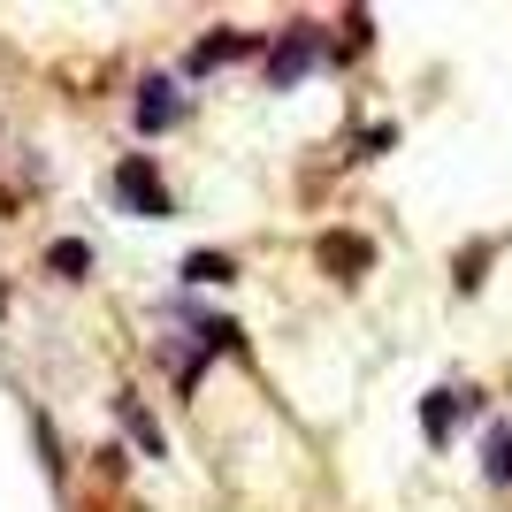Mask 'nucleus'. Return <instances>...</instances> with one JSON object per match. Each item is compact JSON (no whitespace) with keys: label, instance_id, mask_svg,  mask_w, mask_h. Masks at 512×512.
I'll use <instances>...</instances> for the list:
<instances>
[{"label":"nucleus","instance_id":"obj_3","mask_svg":"<svg viewBox=\"0 0 512 512\" xmlns=\"http://www.w3.org/2000/svg\"><path fill=\"white\" fill-rule=\"evenodd\" d=\"M490 474H497V482H512V436H497V451H490Z\"/></svg>","mask_w":512,"mask_h":512},{"label":"nucleus","instance_id":"obj_2","mask_svg":"<svg viewBox=\"0 0 512 512\" xmlns=\"http://www.w3.org/2000/svg\"><path fill=\"white\" fill-rule=\"evenodd\" d=\"M146 184H153L146 169H123V176H115V199H123V207H138V214H161L169 199H161V192H146Z\"/></svg>","mask_w":512,"mask_h":512},{"label":"nucleus","instance_id":"obj_1","mask_svg":"<svg viewBox=\"0 0 512 512\" xmlns=\"http://www.w3.org/2000/svg\"><path fill=\"white\" fill-rule=\"evenodd\" d=\"M169 107H176V85H169V77H146V100H138V130H169Z\"/></svg>","mask_w":512,"mask_h":512}]
</instances>
